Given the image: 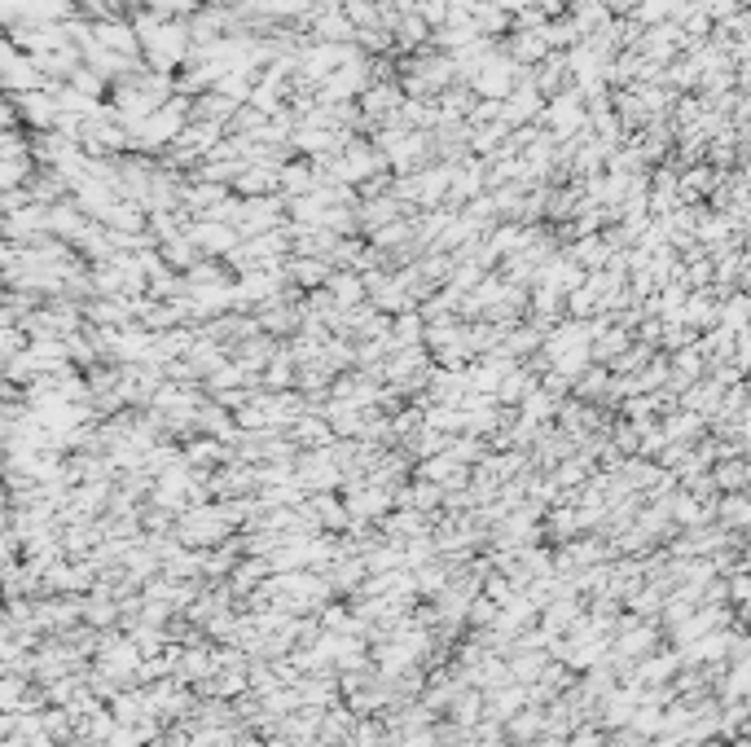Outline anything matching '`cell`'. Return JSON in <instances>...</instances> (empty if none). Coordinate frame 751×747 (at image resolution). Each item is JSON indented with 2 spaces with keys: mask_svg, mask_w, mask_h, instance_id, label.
Returning a JSON list of instances; mask_svg holds the SVG:
<instances>
[{
  "mask_svg": "<svg viewBox=\"0 0 751 747\" xmlns=\"http://www.w3.org/2000/svg\"><path fill=\"white\" fill-rule=\"evenodd\" d=\"M747 497L743 493H726V501L716 506V527H726V532H743V523H747Z\"/></svg>",
  "mask_w": 751,
  "mask_h": 747,
  "instance_id": "obj_1",
  "label": "cell"
},
{
  "mask_svg": "<svg viewBox=\"0 0 751 747\" xmlns=\"http://www.w3.org/2000/svg\"><path fill=\"white\" fill-rule=\"evenodd\" d=\"M185 462L189 466H216V462H228V448L216 445V440H198V445H189Z\"/></svg>",
  "mask_w": 751,
  "mask_h": 747,
  "instance_id": "obj_2",
  "label": "cell"
},
{
  "mask_svg": "<svg viewBox=\"0 0 751 747\" xmlns=\"http://www.w3.org/2000/svg\"><path fill=\"white\" fill-rule=\"evenodd\" d=\"M550 409H553V400L545 396V392H532V396L523 400V423L536 426L541 418H550Z\"/></svg>",
  "mask_w": 751,
  "mask_h": 747,
  "instance_id": "obj_3",
  "label": "cell"
},
{
  "mask_svg": "<svg viewBox=\"0 0 751 747\" xmlns=\"http://www.w3.org/2000/svg\"><path fill=\"white\" fill-rule=\"evenodd\" d=\"M158 747H189L185 739H167V743H158Z\"/></svg>",
  "mask_w": 751,
  "mask_h": 747,
  "instance_id": "obj_4",
  "label": "cell"
}]
</instances>
